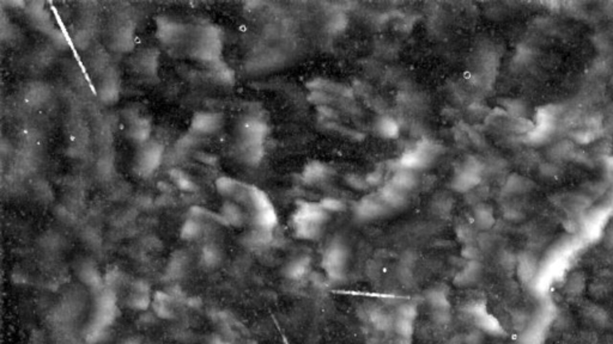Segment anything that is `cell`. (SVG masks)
<instances>
[{"mask_svg": "<svg viewBox=\"0 0 613 344\" xmlns=\"http://www.w3.org/2000/svg\"><path fill=\"white\" fill-rule=\"evenodd\" d=\"M163 152L164 148L159 142L148 141L143 144L136 159V170L138 174L144 177L152 175L160 165Z\"/></svg>", "mask_w": 613, "mask_h": 344, "instance_id": "2", "label": "cell"}, {"mask_svg": "<svg viewBox=\"0 0 613 344\" xmlns=\"http://www.w3.org/2000/svg\"><path fill=\"white\" fill-rule=\"evenodd\" d=\"M607 241L611 245H613V228L610 231V232L607 233Z\"/></svg>", "mask_w": 613, "mask_h": 344, "instance_id": "27", "label": "cell"}, {"mask_svg": "<svg viewBox=\"0 0 613 344\" xmlns=\"http://www.w3.org/2000/svg\"><path fill=\"white\" fill-rule=\"evenodd\" d=\"M169 176H170V179L173 181L174 184L176 185L178 189L182 190V192L194 193L195 190L198 189V186H196L194 181H193V179L189 177V176L186 174L185 171L174 169L169 172Z\"/></svg>", "mask_w": 613, "mask_h": 344, "instance_id": "11", "label": "cell"}, {"mask_svg": "<svg viewBox=\"0 0 613 344\" xmlns=\"http://www.w3.org/2000/svg\"><path fill=\"white\" fill-rule=\"evenodd\" d=\"M509 185L515 193H526L532 188H534V183L531 179L524 178L521 176H513L509 181Z\"/></svg>", "mask_w": 613, "mask_h": 344, "instance_id": "17", "label": "cell"}, {"mask_svg": "<svg viewBox=\"0 0 613 344\" xmlns=\"http://www.w3.org/2000/svg\"><path fill=\"white\" fill-rule=\"evenodd\" d=\"M588 292L593 299L603 300L606 299L610 294V286L604 281H596L589 284Z\"/></svg>", "mask_w": 613, "mask_h": 344, "instance_id": "16", "label": "cell"}, {"mask_svg": "<svg viewBox=\"0 0 613 344\" xmlns=\"http://www.w3.org/2000/svg\"><path fill=\"white\" fill-rule=\"evenodd\" d=\"M516 275L522 283H530L538 272V262L530 252H524L516 259Z\"/></svg>", "mask_w": 613, "mask_h": 344, "instance_id": "5", "label": "cell"}, {"mask_svg": "<svg viewBox=\"0 0 613 344\" xmlns=\"http://www.w3.org/2000/svg\"><path fill=\"white\" fill-rule=\"evenodd\" d=\"M151 122L145 117H138L131 123L130 126V137L134 141L139 142V144H145L149 141L151 134Z\"/></svg>", "mask_w": 613, "mask_h": 344, "instance_id": "8", "label": "cell"}, {"mask_svg": "<svg viewBox=\"0 0 613 344\" xmlns=\"http://www.w3.org/2000/svg\"><path fill=\"white\" fill-rule=\"evenodd\" d=\"M101 97L104 102H112L118 97V85L113 80H107L101 89Z\"/></svg>", "mask_w": 613, "mask_h": 344, "instance_id": "19", "label": "cell"}, {"mask_svg": "<svg viewBox=\"0 0 613 344\" xmlns=\"http://www.w3.org/2000/svg\"><path fill=\"white\" fill-rule=\"evenodd\" d=\"M223 126V116L218 112L199 111L191 120V130L195 135H211Z\"/></svg>", "mask_w": 613, "mask_h": 344, "instance_id": "4", "label": "cell"}, {"mask_svg": "<svg viewBox=\"0 0 613 344\" xmlns=\"http://www.w3.org/2000/svg\"><path fill=\"white\" fill-rule=\"evenodd\" d=\"M539 170H540V174H542V176H544V177H546V178L557 177V175L560 174V167H558L556 164H553V163H544L540 165Z\"/></svg>", "mask_w": 613, "mask_h": 344, "instance_id": "23", "label": "cell"}, {"mask_svg": "<svg viewBox=\"0 0 613 344\" xmlns=\"http://www.w3.org/2000/svg\"><path fill=\"white\" fill-rule=\"evenodd\" d=\"M222 219L224 221H228L229 224L239 225L243 220V214L241 212V208L236 206L231 201H227L222 206Z\"/></svg>", "mask_w": 613, "mask_h": 344, "instance_id": "12", "label": "cell"}, {"mask_svg": "<svg viewBox=\"0 0 613 344\" xmlns=\"http://www.w3.org/2000/svg\"><path fill=\"white\" fill-rule=\"evenodd\" d=\"M563 227L569 233H576L580 230V222L579 220H576L574 214H570V217L564 219Z\"/></svg>", "mask_w": 613, "mask_h": 344, "instance_id": "25", "label": "cell"}, {"mask_svg": "<svg viewBox=\"0 0 613 344\" xmlns=\"http://www.w3.org/2000/svg\"><path fill=\"white\" fill-rule=\"evenodd\" d=\"M594 45L597 46V48L599 50H603V52H608V50H610V47H611V41L606 35L599 34V35L594 36Z\"/></svg>", "mask_w": 613, "mask_h": 344, "instance_id": "24", "label": "cell"}, {"mask_svg": "<svg viewBox=\"0 0 613 344\" xmlns=\"http://www.w3.org/2000/svg\"><path fill=\"white\" fill-rule=\"evenodd\" d=\"M572 151V146L570 142H567V141H562V142H558V144L554 146V147L551 149V153H552L553 158H565V157L570 155V152Z\"/></svg>", "mask_w": 613, "mask_h": 344, "instance_id": "21", "label": "cell"}, {"mask_svg": "<svg viewBox=\"0 0 613 344\" xmlns=\"http://www.w3.org/2000/svg\"><path fill=\"white\" fill-rule=\"evenodd\" d=\"M507 219L513 222H520L525 219V214L517 209H510L507 212Z\"/></svg>", "mask_w": 613, "mask_h": 344, "instance_id": "26", "label": "cell"}, {"mask_svg": "<svg viewBox=\"0 0 613 344\" xmlns=\"http://www.w3.org/2000/svg\"><path fill=\"white\" fill-rule=\"evenodd\" d=\"M157 62H158V55L155 54V52H151V50L141 53L137 60L138 67L145 74L155 72V69L157 68Z\"/></svg>", "mask_w": 613, "mask_h": 344, "instance_id": "13", "label": "cell"}, {"mask_svg": "<svg viewBox=\"0 0 613 344\" xmlns=\"http://www.w3.org/2000/svg\"><path fill=\"white\" fill-rule=\"evenodd\" d=\"M200 232V226L195 220H187L182 228V236L185 238H195Z\"/></svg>", "mask_w": 613, "mask_h": 344, "instance_id": "22", "label": "cell"}, {"mask_svg": "<svg viewBox=\"0 0 613 344\" xmlns=\"http://www.w3.org/2000/svg\"><path fill=\"white\" fill-rule=\"evenodd\" d=\"M512 324L517 332L525 331L530 324V314L525 310L514 311L512 314Z\"/></svg>", "mask_w": 613, "mask_h": 344, "instance_id": "15", "label": "cell"}, {"mask_svg": "<svg viewBox=\"0 0 613 344\" xmlns=\"http://www.w3.org/2000/svg\"><path fill=\"white\" fill-rule=\"evenodd\" d=\"M587 287L586 275L582 272H574L568 276L564 283V293L570 298H578L582 295Z\"/></svg>", "mask_w": 613, "mask_h": 344, "instance_id": "9", "label": "cell"}, {"mask_svg": "<svg viewBox=\"0 0 613 344\" xmlns=\"http://www.w3.org/2000/svg\"><path fill=\"white\" fill-rule=\"evenodd\" d=\"M222 47L221 32L212 24L199 25L191 36V55L207 65L221 60Z\"/></svg>", "mask_w": 613, "mask_h": 344, "instance_id": "1", "label": "cell"}, {"mask_svg": "<svg viewBox=\"0 0 613 344\" xmlns=\"http://www.w3.org/2000/svg\"><path fill=\"white\" fill-rule=\"evenodd\" d=\"M240 183V181H236V179L233 178L221 177L216 181V188L222 196L231 199L237 188H239Z\"/></svg>", "mask_w": 613, "mask_h": 344, "instance_id": "14", "label": "cell"}, {"mask_svg": "<svg viewBox=\"0 0 613 344\" xmlns=\"http://www.w3.org/2000/svg\"><path fill=\"white\" fill-rule=\"evenodd\" d=\"M582 314L585 319L588 320L596 328L604 329L610 323V313L604 307L597 305V303H587L582 309Z\"/></svg>", "mask_w": 613, "mask_h": 344, "instance_id": "7", "label": "cell"}, {"mask_svg": "<svg viewBox=\"0 0 613 344\" xmlns=\"http://www.w3.org/2000/svg\"><path fill=\"white\" fill-rule=\"evenodd\" d=\"M370 319L373 321L374 325L378 329H381V330H385V329L389 328L390 324H392V321H390V318L387 316L386 313H383L382 311L380 310H376L374 311V312H371L370 314Z\"/></svg>", "mask_w": 613, "mask_h": 344, "instance_id": "20", "label": "cell"}, {"mask_svg": "<svg viewBox=\"0 0 613 344\" xmlns=\"http://www.w3.org/2000/svg\"><path fill=\"white\" fill-rule=\"evenodd\" d=\"M209 69L211 72V77L216 83L222 84V85H227V84L231 83L233 78L232 71L225 62L221 60L213 62V64L209 65Z\"/></svg>", "mask_w": 613, "mask_h": 344, "instance_id": "10", "label": "cell"}, {"mask_svg": "<svg viewBox=\"0 0 613 344\" xmlns=\"http://www.w3.org/2000/svg\"><path fill=\"white\" fill-rule=\"evenodd\" d=\"M157 36L164 45H176L187 36V29L173 18L160 17L157 20Z\"/></svg>", "mask_w": 613, "mask_h": 344, "instance_id": "3", "label": "cell"}, {"mask_svg": "<svg viewBox=\"0 0 613 344\" xmlns=\"http://www.w3.org/2000/svg\"><path fill=\"white\" fill-rule=\"evenodd\" d=\"M553 202L558 207L565 208L571 214L585 211L590 204L589 199L583 194H561L554 196Z\"/></svg>", "mask_w": 613, "mask_h": 344, "instance_id": "6", "label": "cell"}, {"mask_svg": "<svg viewBox=\"0 0 613 344\" xmlns=\"http://www.w3.org/2000/svg\"><path fill=\"white\" fill-rule=\"evenodd\" d=\"M598 133H599V129H593V128L586 127L583 128V129L575 131L574 139L575 141L580 142V144H589L590 141L596 140Z\"/></svg>", "mask_w": 613, "mask_h": 344, "instance_id": "18", "label": "cell"}]
</instances>
